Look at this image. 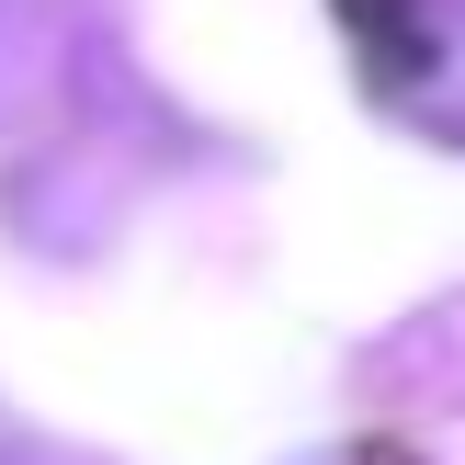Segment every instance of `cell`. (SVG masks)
I'll return each mask as SVG.
<instances>
[{
	"label": "cell",
	"mask_w": 465,
	"mask_h": 465,
	"mask_svg": "<svg viewBox=\"0 0 465 465\" xmlns=\"http://www.w3.org/2000/svg\"><path fill=\"white\" fill-rule=\"evenodd\" d=\"M375 80H386V103H398L420 136L465 148V0H409Z\"/></svg>",
	"instance_id": "6da1fadb"
}]
</instances>
